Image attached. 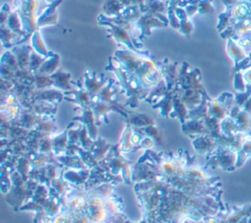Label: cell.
<instances>
[{"label": "cell", "instance_id": "1", "mask_svg": "<svg viewBox=\"0 0 251 223\" xmlns=\"http://www.w3.org/2000/svg\"><path fill=\"white\" fill-rule=\"evenodd\" d=\"M50 3L46 0H14L15 11L20 15L26 33L31 34L37 29V19Z\"/></svg>", "mask_w": 251, "mask_h": 223}, {"label": "cell", "instance_id": "2", "mask_svg": "<svg viewBox=\"0 0 251 223\" xmlns=\"http://www.w3.org/2000/svg\"><path fill=\"white\" fill-rule=\"evenodd\" d=\"M97 23L99 26H103L106 27L107 31L109 33V35L121 46L129 49L133 52L145 55V56H151L150 53L146 50H144L142 48V44L135 41L134 38L132 37V35L130 34L129 31H127L126 29L114 25L110 22H108L107 20H105V18L102 16V14H100L97 17Z\"/></svg>", "mask_w": 251, "mask_h": 223}, {"label": "cell", "instance_id": "3", "mask_svg": "<svg viewBox=\"0 0 251 223\" xmlns=\"http://www.w3.org/2000/svg\"><path fill=\"white\" fill-rule=\"evenodd\" d=\"M133 76L144 86L158 84L163 80V69L161 63L154 61L152 56L145 57Z\"/></svg>", "mask_w": 251, "mask_h": 223}, {"label": "cell", "instance_id": "4", "mask_svg": "<svg viewBox=\"0 0 251 223\" xmlns=\"http://www.w3.org/2000/svg\"><path fill=\"white\" fill-rule=\"evenodd\" d=\"M169 23L157 16L149 13H142L138 20L133 24V38L139 42L152 33L154 28H165Z\"/></svg>", "mask_w": 251, "mask_h": 223}, {"label": "cell", "instance_id": "5", "mask_svg": "<svg viewBox=\"0 0 251 223\" xmlns=\"http://www.w3.org/2000/svg\"><path fill=\"white\" fill-rule=\"evenodd\" d=\"M113 57L123 70H125L129 75L133 76L135 71L143 62L144 58L149 56H145V55L133 52L126 48H121L115 51Z\"/></svg>", "mask_w": 251, "mask_h": 223}, {"label": "cell", "instance_id": "6", "mask_svg": "<svg viewBox=\"0 0 251 223\" xmlns=\"http://www.w3.org/2000/svg\"><path fill=\"white\" fill-rule=\"evenodd\" d=\"M178 83L181 84L184 89L187 88H196L202 89L199 81H200V72L198 69H190L189 65L183 62L180 66V71L178 73Z\"/></svg>", "mask_w": 251, "mask_h": 223}, {"label": "cell", "instance_id": "7", "mask_svg": "<svg viewBox=\"0 0 251 223\" xmlns=\"http://www.w3.org/2000/svg\"><path fill=\"white\" fill-rule=\"evenodd\" d=\"M215 162L225 170H231L236 168L237 152L228 147H219L216 150Z\"/></svg>", "mask_w": 251, "mask_h": 223}, {"label": "cell", "instance_id": "8", "mask_svg": "<svg viewBox=\"0 0 251 223\" xmlns=\"http://www.w3.org/2000/svg\"><path fill=\"white\" fill-rule=\"evenodd\" d=\"M62 2L63 0H55V1H52L46 7V9L41 13V15L37 19V22H36L37 29H40L41 28L46 26H52L57 24V21H58L57 9Z\"/></svg>", "mask_w": 251, "mask_h": 223}, {"label": "cell", "instance_id": "9", "mask_svg": "<svg viewBox=\"0 0 251 223\" xmlns=\"http://www.w3.org/2000/svg\"><path fill=\"white\" fill-rule=\"evenodd\" d=\"M168 11H169V1L163 0H145L144 8L142 13H149L157 16L165 21H168Z\"/></svg>", "mask_w": 251, "mask_h": 223}, {"label": "cell", "instance_id": "10", "mask_svg": "<svg viewBox=\"0 0 251 223\" xmlns=\"http://www.w3.org/2000/svg\"><path fill=\"white\" fill-rule=\"evenodd\" d=\"M11 51L17 58L20 70H28L30 53L32 48L30 45H15L11 48Z\"/></svg>", "mask_w": 251, "mask_h": 223}, {"label": "cell", "instance_id": "11", "mask_svg": "<svg viewBox=\"0 0 251 223\" xmlns=\"http://www.w3.org/2000/svg\"><path fill=\"white\" fill-rule=\"evenodd\" d=\"M0 30H1V43H2V46L5 48H12L13 46L18 45L19 43L28 38V37H24L15 33L7 26H1Z\"/></svg>", "mask_w": 251, "mask_h": 223}, {"label": "cell", "instance_id": "12", "mask_svg": "<svg viewBox=\"0 0 251 223\" xmlns=\"http://www.w3.org/2000/svg\"><path fill=\"white\" fill-rule=\"evenodd\" d=\"M100 78L101 77H97L91 70H86L84 72V87L89 94H95L102 89L104 82Z\"/></svg>", "mask_w": 251, "mask_h": 223}, {"label": "cell", "instance_id": "13", "mask_svg": "<svg viewBox=\"0 0 251 223\" xmlns=\"http://www.w3.org/2000/svg\"><path fill=\"white\" fill-rule=\"evenodd\" d=\"M195 148L200 152L213 151L217 148V140L211 135H199L193 140Z\"/></svg>", "mask_w": 251, "mask_h": 223}, {"label": "cell", "instance_id": "14", "mask_svg": "<svg viewBox=\"0 0 251 223\" xmlns=\"http://www.w3.org/2000/svg\"><path fill=\"white\" fill-rule=\"evenodd\" d=\"M60 65V56L56 53L50 52L49 56L46 58L44 63L41 65L39 70L36 72L41 75H46V76H51L54 74Z\"/></svg>", "mask_w": 251, "mask_h": 223}, {"label": "cell", "instance_id": "15", "mask_svg": "<svg viewBox=\"0 0 251 223\" xmlns=\"http://www.w3.org/2000/svg\"><path fill=\"white\" fill-rule=\"evenodd\" d=\"M177 65L178 64L176 62L168 63L167 60L161 62V66L163 69V80L165 81L166 84H168L169 89L172 87V84H174L177 79L176 77H178L176 69Z\"/></svg>", "mask_w": 251, "mask_h": 223}, {"label": "cell", "instance_id": "16", "mask_svg": "<svg viewBox=\"0 0 251 223\" xmlns=\"http://www.w3.org/2000/svg\"><path fill=\"white\" fill-rule=\"evenodd\" d=\"M29 38H30V46H31V48L34 52H36L37 54H39L43 57H48L49 56L50 51L47 49L39 29L34 30L30 34Z\"/></svg>", "mask_w": 251, "mask_h": 223}, {"label": "cell", "instance_id": "17", "mask_svg": "<svg viewBox=\"0 0 251 223\" xmlns=\"http://www.w3.org/2000/svg\"><path fill=\"white\" fill-rule=\"evenodd\" d=\"M176 14L177 16V18L180 21V25H179V28L177 29L182 35L184 36H189L193 30V25L191 23V21L189 20V18L187 17L183 7H176Z\"/></svg>", "mask_w": 251, "mask_h": 223}, {"label": "cell", "instance_id": "18", "mask_svg": "<svg viewBox=\"0 0 251 223\" xmlns=\"http://www.w3.org/2000/svg\"><path fill=\"white\" fill-rule=\"evenodd\" d=\"M251 215V204L232 207L230 211H228L226 216V221L228 223H237L241 219L245 217H249Z\"/></svg>", "mask_w": 251, "mask_h": 223}, {"label": "cell", "instance_id": "19", "mask_svg": "<svg viewBox=\"0 0 251 223\" xmlns=\"http://www.w3.org/2000/svg\"><path fill=\"white\" fill-rule=\"evenodd\" d=\"M6 26L12 30L14 31L15 33L21 35V36H24V37H30V34L26 33L25 30H24V28H23V23H22V20L20 18V15L14 10L11 15L9 16L8 20H7V23H6Z\"/></svg>", "mask_w": 251, "mask_h": 223}, {"label": "cell", "instance_id": "20", "mask_svg": "<svg viewBox=\"0 0 251 223\" xmlns=\"http://www.w3.org/2000/svg\"><path fill=\"white\" fill-rule=\"evenodd\" d=\"M71 74L64 71V70H57L54 74L50 76L54 86H58L63 89H70V80H71Z\"/></svg>", "mask_w": 251, "mask_h": 223}, {"label": "cell", "instance_id": "21", "mask_svg": "<svg viewBox=\"0 0 251 223\" xmlns=\"http://www.w3.org/2000/svg\"><path fill=\"white\" fill-rule=\"evenodd\" d=\"M124 9L125 8L119 2V0H107L102 7L101 14H103L108 18H114L121 15Z\"/></svg>", "mask_w": 251, "mask_h": 223}, {"label": "cell", "instance_id": "22", "mask_svg": "<svg viewBox=\"0 0 251 223\" xmlns=\"http://www.w3.org/2000/svg\"><path fill=\"white\" fill-rule=\"evenodd\" d=\"M221 132L226 136H233L239 133L237 124L234 119L230 118L229 116L226 117L221 121Z\"/></svg>", "mask_w": 251, "mask_h": 223}, {"label": "cell", "instance_id": "23", "mask_svg": "<svg viewBox=\"0 0 251 223\" xmlns=\"http://www.w3.org/2000/svg\"><path fill=\"white\" fill-rule=\"evenodd\" d=\"M232 8L226 7V10L219 15L218 17V24H217V29L220 31H224L226 28H228L232 21Z\"/></svg>", "mask_w": 251, "mask_h": 223}, {"label": "cell", "instance_id": "24", "mask_svg": "<svg viewBox=\"0 0 251 223\" xmlns=\"http://www.w3.org/2000/svg\"><path fill=\"white\" fill-rule=\"evenodd\" d=\"M251 157V136L250 138L243 143L242 147L237 151V163L236 168L242 166L248 158Z\"/></svg>", "mask_w": 251, "mask_h": 223}, {"label": "cell", "instance_id": "25", "mask_svg": "<svg viewBox=\"0 0 251 223\" xmlns=\"http://www.w3.org/2000/svg\"><path fill=\"white\" fill-rule=\"evenodd\" d=\"M47 57H43L39 54H37L36 52H34L33 50L30 53V59H29V65H28V71L31 74L36 73L39 68L41 67V65L44 63V61L46 60Z\"/></svg>", "mask_w": 251, "mask_h": 223}, {"label": "cell", "instance_id": "26", "mask_svg": "<svg viewBox=\"0 0 251 223\" xmlns=\"http://www.w3.org/2000/svg\"><path fill=\"white\" fill-rule=\"evenodd\" d=\"M1 63L7 65L11 69H13L15 72H18L20 70V66L18 64L17 58L14 55V53L11 50H8L4 52L1 56Z\"/></svg>", "mask_w": 251, "mask_h": 223}, {"label": "cell", "instance_id": "27", "mask_svg": "<svg viewBox=\"0 0 251 223\" xmlns=\"http://www.w3.org/2000/svg\"><path fill=\"white\" fill-rule=\"evenodd\" d=\"M233 87L236 90V92H243L248 87V85L246 84V83L244 81V78H243V75H242L241 71L235 72L234 80H233Z\"/></svg>", "mask_w": 251, "mask_h": 223}, {"label": "cell", "instance_id": "28", "mask_svg": "<svg viewBox=\"0 0 251 223\" xmlns=\"http://www.w3.org/2000/svg\"><path fill=\"white\" fill-rule=\"evenodd\" d=\"M214 7L212 5V0H200L198 3V14L207 15L214 13Z\"/></svg>", "mask_w": 251, "mask_h": 223}, {"label": "cell", "instance_id": "29", "mask_svg": "<svg viewBox=\"0 0 251 223\" xmlns=\"http://www.w3.org/2000/svg\"><path fill=\"white\" fill-rule=\"evenodd\" d=\"M131 123L135 126H142V127H147L154 124L153 120L146 115H137L133 117L131 119Z\"/></svg>", "mask_w": 251, "mask_h": 223}, {"label": "cell", "instance_id": "30", "mask_svg": "<svg viewBox=\"0 0 251 223\" xmlns=\"http://www.w3.org/2000/svg\"><path fill=\"white\" fill-rule=\"evenodd\" d=\"M12 12L13 11H11V8H10V6L7 3H4L2 5L1 12H0V15H1V26H6L7 20H8V18L11 15Z\"/></svg>", "mask_w": 251, "mask_h": 223}, {"label": "cell", "instance_id": "31", "mask_svg": "<svg viewBox=\"0 0 251 223\" xmlns=\"http://www.w3.org/2000/svg\"><path fill=\"white\" fill-rule=\"evenodd\" d=\"M186 15L188 18L194 16L196 13H198V5L196 4H191V3H188L187 5H185L183 7Z\"/></svg>", "mask_w": 251, "mask_h": 223}, {"label": "cell", "instance_id": "32", "mask_svg": "<svg viewBox=\"0 0 251 223\" xmlns=\"http://www.w3.org/2000/svg\"><path fill=\"white\" fill-rule=\"evenodd\" d=\"M242 72V75H243V78H244V81L246 83V84L248 86H251V66L247 67L246 69H244Z\"/></svg>", "mask_w": 251, "mask_h": 223}, {"label": "cell", "instance_id": "33", "mask_svg": "<svg viewBox=\"0 0 251 223\" xmlns=\"http://www.w3.org/2000/svg\"><path fill=\"white\" fill-rule=\"evenodd\" d=\"M245 112H247L249 115H251V96H250V98L246 101V103L244 104V106H243V108H242Z\"/></svg>", "mask_w": 251, "mask_h": 223}, {"label": "cell", "instance_id": "34", "mask_svg": "<svg viewBox=\"0 0 251 223\" xmlns=\"http://www.w3.org/2000/svg\"><path fill=\"white\" fill-rule=\"evenodd\" d=\"M131 2H132V4H133V6L139 7V8L141 9V12H142V10H143V8H144L145 0H131Z\"/></svg>", "mask_w": 251, "mask_h": 223}, {"label": "cell", "instance_id": "35", "mask_svg": "<svg viewBox=\"0 0 251 223\" xmlns=\"http://www.w3.org/2000/svg\"><path fill=\"white\" fill-rule=\"evenodd\" d=\"M247 222H248V217H245V218L241 219L240 221H238L237 223H247Z\"/></svg>", "mask_w": 251, "mask_h": 223}, {"label": "cell", "instance_id": "36", "mask_svg": "<svg viewBox=\"0 0 251 223\" xmlns=\"http://www.w3.org/2000/svg\"><path fill=\"white\" fill-rule=\"evenodd\" d=\"M218 223H228V222L226 221V219H219Z\"/></svg>", "mask_w": 251, "mask_h": 223}, {"label": "cell", "instance_id": "37", "mask_svg": "<svg viewBox=\"0 0 251 223\" xmlns=\"http://www.w3.org/2000/svg\"><path fill=\"white\" fill-rule=\"evenodd\" d=\"M247 223H251V215L248 217V222Z\"/></svg>", "mask_w": 251, "mask_h": 223}]
</instances>
